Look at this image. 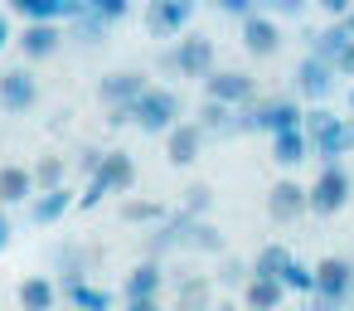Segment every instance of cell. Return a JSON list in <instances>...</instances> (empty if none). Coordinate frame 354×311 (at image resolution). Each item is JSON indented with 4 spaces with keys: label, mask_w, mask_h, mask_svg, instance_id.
<instances>
[{
    "label": "cell",
    "mask_w": 354,
    "mask_h": 311,
    "mask_svg": "<svg viewBox=\"0 0 354 311\" xmlns=\"http://www.w3.org/2000/svg\"><path fill=\"white\" fill-rule=\"evenodd\" d=\"M180 112H185L180 93H170V88H146L131 107L112 112V122H117V127H122V122H136L141 132H170V127L180 122Z\"/></svg>",
    "instance_id": "6da1fadb"
},
{
    "label": "cell",
    "mask_w": 354,
    "mask_h": 311,
    "mask_svg": "<svg viewBox=\"0 0 354 311\" xmlns=\"http://www.w3.org/2000/svg\"><path fill=\"white\" fill-rule=\"evenodd\" d=\"M301 132H306V141H310V156H320L325 166H339V156L354 146L349 122H339V117L325 112V107H310V112L301 117Z\"/></svg>",
    "instance_id": "7a4b0ae2"
},
{
    "label": "cell",
    "mask_w": 354,
    "mask_h": 311,
    "mask_svg": "<svg viewBox=\"0 0 354 311\" xmlns=\"http://www.w3.org/2000/svg\"><path fill=\"white\" fill-rule=\"evenodd\" d=\"M131 185H136V161H131L127 151H102V161L93 166L88 190L78 195V209H93V204H102L107 195H127Z\"/></svg>",
    "instance_id": "3957f363"
},
{
    "label": "cell",
    "mask_w": 354,
    "mask_h": 311,
    "mask_svg": "<svg viewBox=\"0 0 354 311\" xmlns=\"http://www.w3.org/2000/svg\"><path fill=\"white\" fill-rule=\"evenodd\" d=\"M301 107L291 103V98H272V103H248L243 107V117H238V132H291V127H301Z\"/></svg>",
    "instance_id": "277c9868"
},
{
    "label": "cell",
    "mask_w": 354,
    "mask_h": 311,
    "mask_svg": "<svg viewBox=\"0 0 354 311\" xmlns=\"http://www.w3.org/2000/svg\"><path fill=\"white\" fill-rule=\"evenodd\" d=\"M349 170L344 166H320L315 185H306V214H339L349 204Z\"/></svg>",
    "instance_id": "5b68a950"
},
{
    "label": "cell",
    "mask_w": 354,
    "mask_h": 311,
    "mask_svg": "<svg viewBox=\"0 0 354 311\" xmlns=\"http://www.w3.org/2000/svg\"><path fill=\"white\" fill-rule=\"evenodd\" d=\"M310 277H315V306L320 311H335V306H344L349 301V292H354V267L344 263V258H325V263H315L310 267Z\"/></svg>",
    "instance_id": "8992f818"
},
{
    "label": "cell",
    "mask_w": 354,
    "mask_h": 311,
    "mask_svg": "<svg viewBox=\"0 0 354 311\" xmlns=\"http://www.w3.org/2000/svg\"><path fill=\"white\" fill-rule=\"evenodd\" d=\"M165 64H170L180 78H209V73H214V39H209V35H180Z\"/></svg>",
    "instance_id": "52a82bcc"
},
{
    "label": "cell",
    "mask_w": 354,
    "mask_h": 311,
    "mask_svg": "<svg viewBox=\"0 0 354 311\" xmlns=\"http://www.w3.org/2000/svg\"><path fill=\"white\" fill-rule=\"evenodd\" d=\"M194 6H199V0H151V6H146V30L156 39H180L185 25L194 20Z\"/></svg>",
    "instance_id": "ba28073f"
},
{
    "label": "cell",
    "mask_w": 354,
    "mask_h": 311,
    "mask_svg": "<svg viewBox=\"0 0 354 311\" xmlns=\"http://www.w3.org/2000/svg\"><path fill=\"white\" fill-rule=\"evenodd\" d=\"M204 98L209 103H223V107H248V103H257V83L243 69H223V73H209L204 78Z\"/></svg>",
    "instance_id": "9c48e42d"
},
{
    "label": "cell",
    "mask_w": 354,
    "mask_h": 311,
    "mask_svg": "<svg viewBox=\"0 0 354 311\" xmlns=\"http://www.w3.org/2000/svg\"><path fill=\"white\" fill-rule=\"evenodd\" d=\"M39 103V78L30 73V69H6V73H0V107H6V112H30Z\"/></svg>",
    "instance_id": "30bf717a"
},
{
    "label": "cell",
    "mask_w": 354,
    "mask_h": 311,
    "mask_svg": "<svg viewBox=\"0 0 354 311\" xmlns=\"http://www.w3.org/2000/svg\"><path fill=\"white\" fill-rule=\"evenodd\" d=\"M151 83L141 78V73H131V69H117V73H107V78H97V98L112 107V112H122V107H131L141 93H146Z\"/></svg>",
    "instance_id": "8fae6325"
},
{
    "label": "cell",
    "mask_w": 354,
    "mask_h": 311,
    "mask_svg": "<svg viewBox=\"0 0 354 311\" xmlns=\"http://www.w3.org/2000/svg\"><path fill=\"white\" fill-rule=\"evenodd\" d=\"M243 49H248V54H257V59L277 54V49H281V25H277L272 15L252 10V15L243 20Z\"/></svg>",
    "instance_id": "7c38bea8"
},
{
    "label": "cell",
    "mask_w": 354,
    "mask_h": 311,
    "mask_svg": "<svg viewBox=\"0 0 354 311\" xmlns=\"http://www.w3.org/2000/svg\"><path fill=\"white\" fill-rule=\"evenodd\" d=\"M170 141H165V156H170V166H189V161H199V151H204V132L194 127V117H180L170 132H165Z\"/></svg>",
    "instance_id": "4fadbf2b"
},
{
    "label": "cell",
    "mask_w": 354,
    "mask_h": 311,
    "mask_svg": "<svg viewBox=\"0 0 354 311\" xmlns=\"http://www.w3.org/2000/svg\"><path fill=\"white\" fill-rule=\"evenodd\" d=\"M160 287H165V267H160L156 258H146V263H136V267L127 272L122 296H127V301H160Z\"/></svg>",
    "instance_id": "5bb4252c"
},
{
    "label": "cell",
    "mask_w": 354,
    "mask_h": 311,
    "mask_svg": "<svg viewBox=\"0 0 354 311\" xmlns=\"http://www.w3.org/2000/svg\"><path fill=\"white\" fill-rule=\"evenodd\" d=\"M330 88H335V69L306 54V59H301V69H296V93H301V98H310V103H325V98H330Z\"/></svg>",
    "instance_id": "9a60e30c"
},
{
    "label": "cell",
    "mask_w": 354,
    "mask_h": 311,
    "mask_svg": "<svg viewBox=\"0 0 354 311\" xmlns=\"http://www.w3.org/2000/svg\"><path fill=\"white\" fill-rule=\"evenodd\" d=\"M267 209H272L277 224L301 219V214H306V185H296V180H277L272 195H267Z\"/></svg>",
    "instance_id": "2e32d148"
},
{
    "label": "cell",
    "mask_w": 354,
    "mask_h": 311,
    "mask_svg": "<svg viewBox=\"0 0 354 311\" xmlns=\"http://www.w3.org/2000/svg\"><path fill=\"white\" fill-rule=\"evenodd\" d=\"M68 209H78V195L73 190H44V195H35L30 199V224H59Z\"/></svg>",
    "instance_id": "e0dca14e"
},
{
    "label": "cell",
    "mask_w": 354,
    "mask_h": 311,
    "mask_svg": "<svg viewBox=\"0 0 354 311\" xmlns=\"http://www.w3.org/2000/svg\"><path fill=\"white\" fill-rule=\"evenodd\" d=\"M35 199V175L25 166H0V209H15Z\"/></svg>",
    "instance_id": "ac0fdd59"
},
{
    "label": "cell",
    "mask_w": 354,
    "mask_h": 311,
    "mask_svg": "<svg viewBox=\"0 0 354 311\" xmlns=\"http://www.w3.org/2000/svg\"><path fill=\"white\" fill-rule=\"evenodd\" d=\"M15 296H20L25 311H54V306H59V282L44 277V272H35V277H25V282L15 287Z\"/></svg>",
    "instance_id": "d6986e66"
},
{
    "label": "cell",
    "mask_w": 354,
    "mask_h": 311,
    "mask_svg": "<svg viewBox=\"0 0 354 311\" xmlns=\"http://www.w3.org/2000/svg\"><path fill=\"white\" fill-rule=\"evenodd\" d=\"M59 44H64L59 25H25L20 30V54L25 59H49V54H59Z\"/></svg>",
    "instance_id": "ffe728a7"
},
{
    "label": "cell",
    "mask_w": 354,
    "mask_h": 311,
    "mask_svg": "<svg viewBox=\"0 0 354 311\" xmlns=\"http://www.w3.org/2000/svg\"><path fill=\"white\" fill-rule=\"evenodd\" d=\"M306 156H310V141H306V132H301V127H291V132H277V136H272V161H277V166H286V170H291V166H301Z\"/></svg>",
    "instance_id": "44dd1931"
},
{
    "label": "cell",
    "mask_w": 354,
    "mask_h": 311,
    "mask_svg": "<svg viewBox=\"0 0 354 311\" xmlns=\"http://www.w3.org/2000/svg\"><path fill=\"white\" fill-rule=\"evenodd\" d=\"M214 282L209 277H180L175 287V311H214Z\"/></svg>",
    "instance_id": "7402d4cb"
},
{
    "label": "cell",
    "mask_w": 354,
    "mask_h": 311,
    "mask_svg": "<svg viewBox=\"0 0 354 311\" xmlns=\"http://www.w3.org/2000/svg\"><path fill=\"white\" fill-rule=\"evenodd\" d=\"M64 296H68L78 311H112V301H117L107 287H93V282H83V277L64 282Z\"/></svg>",
    "instance_id": "603a6c76"
},
{
    "label": "cell",
    "mask_w": 354,
    "mask_h": 311,
    "mask_svg": "<svg viewBox=\"0 0 354 311\" xmlns=\"http://www.w3.org/2000/svg\"><path fill=\"white\" fill-rule=\"evenodd\" d=\"M281 282H272V277H248L243 282V301H248V311H277L281 306Z\"/></svg>",
    "instance_id": "cb8c5ba5"
},
{
    "label": "cell",
    "mask_w": 354,
    "mask_h": 311,
    "mask_svg": "<svg viewBox=\"0 0 354 311\" xmlns=\"http://www.w3.org/2000/svg\"><path fill=\"white\" fill-rule=\"evenodd\" d=\"M194 127H199L204 136H228V132H238V122H233V107H223V103H209V98H204V107H199Z\"/></svg>",
    "instance_id": "d4e9b609"
},
{
    "label": "cell",
    "mask_w": 354,
    "mask_h": 311,
    "mask_svg": "<svg viewBox=\"0 0 354 311\" xmlns=\"http://www.w3.org/2000/svg\"><path fill=\"white\" fill-rule=\"evenodd\" d=\"M286 263H291V248H281V243H267V248L252 258V277H272V282H277Z\"/></svg>",
    "instance_id": "484cf974"
},
{
    "label": "cell",
    "mask_w": 354,
    "mask_h": 311,
    "mask_svg": "<svg viewBox=\"0 0 354 311\" xmlns=\"http://www.w3.org/2000/svg\"><path fill=\"white\" fill-rule=\"evenodd\" d=\"M64 170H68V166H64L59 156H39V166L30 170V175H35V195H44V190H59V185H64Z\"/></svg>",
    "instance_id": "4316f807"
},
{
    "label": "cell",
    "mask_w": 354,
    "mask_h": 311,
    "mask_svg": "<svg viewBox=\"0 0 354 311\" xmlns=\"http://www.w3.org/2000/svg\"><path fill=\"white\" fill-rule=\"evenodd\" d=\"M277 282H281V292H310V287H315V277H310V267H306L301 258H291Z\"/></svg>",
    "instance_id": "83f0119b"
},
{
    "label": "cell",
    "mask_w": 354,
    "mask_h": 311,
    "mask_svg": "<svg viewBox=\"0 0 354 311\" xmlns=\"http://www.w3.org/2000/svg\"><path fill=\"white\" fill-rule=\"evenodd\" d=\"M209 204H214V190H209V185H189V190H185L180 214H185V219H204V214H209Z\"/></svg>",
    "instance_id": "f1b7e54d"
},
{
    "label": "cell",
    "mask_w": 354,
    "mask_h": 311,
    "mask_svg": "<svg viewBox=\"0 0 354 311\" xmlns=\"http://www.w3.org/2000/svg\"><path fill=\"white\" fill-rule=\"evenodd\" d=\"M88 15H97L102 25H117L131 15V0H88Z\"/></svg>",
    "instance_id": "f546056e"
},
{
    "label": "cell",
    "mask_w": 354,
    "mask_h": 311,
    "mask_svg": "<svg viewBox=\"0 0 354 311\" xmlns=\"http://www.w3.org/2000/svg\"><path fill=\"white\" fill-rule=\"evenodd\" d=\"M122 219H131V224H156V219H165V204H151V199H127V204H122Z\"/></svg>",
    "instance_id": "4dcf8cb0"
},
{
    "label": "cell",
    "mask_w": 354,
    "mask_h": 311,
    "mask_svg": "<svg viewBox=\"0 0 354 311\" xmlns=\"http://www.w3.org/2000/svg\"><path fill=\"white\" fill-rule=\"evenodd\" d=\"M301 6L306 0H252V10L262 15H301Z\"/></svg>",
    "instance_id": "1f68e13d"
},
{
    "label": "cell",
    "mask_w": 354,
    "mask_h": 311,
    "mask_svg": "<svg viewBox=\"0 0 354 311\" xmlns=\"http://www.w3.org/2000/svg\"><path fill=\"white\" fill-rule=\"evenodd\" d=\"M73 25H78V39H83V44H93V39H102V30H107V25H102L97 15H88V10H83V15H78Z\"/></svg>",
    "instance_id": "d6a6232c"
},
{
    "label": "cell",
    "mask_w": 354,
    "mask_h": 311,
    "mask_svg": "<svg viewBox=\"0 0 354 311\" xmlns=\"http://www.w3.org/2000/svg\"><path fill=\"white\" fill-rule=\"evenodd\" d=\"M218 282H228V287H243V282H248V267H243L238 258H223V272H218Z\"/></svg>",
    "instance_id": "836d02e7"
},
{
    "label": "cell",
    "mask_w": 354,
    "mask_h": 311,
    "mask_svg": "<svg viewBox=\"0 0 354 311\" xmlns=\"http://www.w3.org/2000/svg\"><path fill=\"white\" fill-rule=\"evenodd\" d=\"M315 6H320V10H325L330 20H344V15H349V6H354V0H315Z\"/></svg>",
    "instance_id": "e575fe53"
},
{
    "label": "cell",
    "mask_w": 354,
    "mask_h": 311,
    "mask_svg": "<svg viewBox=\"0 0 354 311\" xmlns=\"http://www.w3.org/2000/svg\"><path fill=\"white\" fill-rule=\"evenodd\" d=\"M214 6H218L223 15H243V20L252 15V0H214Z\"/></svg>",
    "instance_id": "d590c367"
},
{
    "label": "cell",
    "mask_w": 354,
    "mask_h": 311,
    "mask_svg": "<svg viewBox=\"0 0 354 311\" xmlns=\"http://www.w3.org/2000/svg\"><path fill=\"white\" fill-rule=\"evenodd\" d=\"M10 238H15V219L10 209H0V248H10Z\"/></svg>",
    "instance_id": "8d00e7d4"
},
{
    "label": "cell",
    "mask_w": 354,
    "mask_h": 311,
    "mask_svg": "<svg viewBox=\"0 0 354 311\" xmlns=\"http://www.w3.org/2000/svg\"><path fill=\"white\" fill-rule=\"evenodd\" d=\"M335 73H344V78H354V39H349V49L335 59Z\"/></svg>",
    "instance_id": "74e56055"
},
{
    "label": "cell",
    "mask_w": 354,
    "mask_h": 311,
    "mask_svg": "<svg viewBox=\"0 0 354 311\" xmlns=\"http://www.w3.org/2000/svg\"><path fill=\"white\" fill-rule=\"evenodd\" d=\"M127 311H160V301H127Z\"/></svg>",
    "instance_id": "f35d334b"
},
{
    "label": "cell",
    "mask_w": 354,
    "mask_h": 311,
    "mask_svg": "<svg viewBox=\"0 0 354 311\" xmlns=\"http://www.w3.org/2000/svg\"><path fill=\"white\" fill-rule=\"evenodd\" d=\"M6 44H10V20L0 15V49H6Z\"/></svg>",
    "instance_id": "ab89813d"
},
{
    "label": "cell",
    "mask_w": 354,
    "mask_h": 311,
    "mask_svg": "<svg viewBox=\"0 0 354 311\" xmlns=\"http://www.w3.org/2000/svg\"><path fill=\"white\" fill-rule=\"evenodd\" d=\"M214 311H238V306H228V301H218V306H214Z\"/></svg>",
    "instance_id": "60d3db41"
},
{
    "label": "cell",
    "mask_w": 354,
    "mask_h": 311,
    "mask_svg": "<svg viewBox=\"0 0 354 311\" xmlns=\"http://www.w3.org/2000/svg\"><path fill=\"white\" fill-rule=\"evenodd\" d=\"M349 107H354V88H349Z\"/></svg>",
    "instance_id": "b9f144b4"
},
{
    "label": "cell",
    "mask_w": 354,
    "mask_h": 311,
    "mask_svg": "<svg viewBox=\"0 0 354 311\" xmlns=\"http://www.w3.org/2000/svg\"><path fill=\"white\" fill-rule=\"evenodd\" d=\"M349 132H354V127H349Z\"/></svg>",
    "instance_id": "7bdbcfd3"
},
{
    "label": "cell",
    "mask_w": 354,
    "mask_h": 311,
    "mask_svg": "<svg viewBox=\"0 0 354 311\" xmlns=\"http://www.w3.org/2000/svg\"><path fill=\"white\" fill-rule=\"evenodd\" d=\"M349 267H354V263H349Z\"/></svg>",
    "instance_id": "ee69618b"
}]
</instances>
